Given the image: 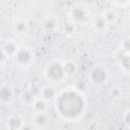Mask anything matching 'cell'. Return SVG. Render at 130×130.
Returning <instances> with one entry per match:
<instances>
[{"mask_svg": "<svg viewBox=\"0 0 130 130\" xmlns=\"http://www.w3.org/2000/svg\"><path fill=\"white\" fill-rule=\"evenodd\" d=\"M20 46H18V44L14 41V40H6L5 42H3L2 46H1V53L7 57L8 59H13L16 55V53L18 52Z\"/></svg>", "mask_w": 130, "mask_h": 130, "instance_id": "cell-6", "label": "cell"}, {"mask_svg": "<svg viewBox=\"0 0 130 130\" xmlns=\"http://www.w3.org/2000/svg\"><path fill=\"white\" fill-rule=\"evenodd\" d=\"M68 18L71 21H73L76 25L84 24L89 19V11L85 6L80 4H75L69 8Z\"/></svg>", "mask_w": 130, "mask_h": 130, "instance_id": "cell-5", "label": "cell"}, {"mask_svg": "<svg viewBox=\"0 0 130 130\" xmlns=\"http://www.w3.org/2000/svg\"><path fill=\"white\" fill-rule=\"evenodd\" d=\"M35 58H36L35 52L30 47L21 46L18 52L16 53L15 57L13 58V61L17 67L26 69V68H29L34 64Z\"/></svg>", "mask_w": 130, "mask_h": 130, "instance_id": "cell-4", "label": "cell"}, {"mask_svg": "<svg viewBox=\"0 0 130 130\" xmlns=\"http://www.w3.org/2000/svg\"><path fill=\"white\" fill-rule=\"evenodd\" d=\"M112 3L117 8H126L130 5V0H112Z\"/></svg>", "mask_w": 130, "mask_h": 130, "instance_id": "cell-22", "label": "cell"}, {"mask_svg": "<svg viewBox=\"0 0 130 130\" xmlns=\"http://www.w3.org/2000/svg\"><path fill=\"white\" fill-rule=\"evenodd\" d=\"M122 122L127 128H130V109H128L124 112V114L122 116Z\"/></svg>", "mask_w": 130, "mask_h": 130, "instance_id": "cell-23", "label": "cell"}, {"mask_svg": "<svg viewBox=\"0 0 130 130\" xmlns=\"http://www.w3.org/2000/svg\"><path fill=\"white\" fill-rule=\"evenodd\" d=\"M29 25L28 21L24 17H15L12 21V29L18 36L26 35L28 31Z\"/></svg>", "mask_w": 130, "mask_h": 130, "instance_id": "cell-9", "label": "cell"}, {"mask_svg": "<svg viewBox=\"0 0 130 130\" xmlns=\"http://www.w3.org/2000/svg\"><path fill=\"white\" fill-rule=\"evenodd\" d=\"M55 112L65 122H76L83 118L87 109V99L76 86H66L57 92L53 101Z\"/></svg>", "mask_w": 130, "mask_h": 130, "instance_id": "cell-1", "label": "cell"}, {"mask_svg": "<svg viewBox=\"0 0 130 130\" xmlns=\"http://www.w3.org/2000/svg\"><path fill=\"white\" fill-rule=\"evenodd\" d=\"M109 93H110L111 98L116 99V100L120 99V98L123 95L122 88H121V87H119V86H113V87L110 89V92H109Z\"/></svg>", "mask_w": 130, "mask_h": 130, "instance_id": "cell-21", "label": "cell"}, {"mask_svg": "<svg viewBox=\"0 0 130 130\" xmlns=\"http://www.w3.org/2000/svg\"><path fill=\"white\" fill-rule=\"evenodd\" d=\"M120 50L123 53H130V37H127L122 40L120 44Z\"/></svg>", "mask_w": 130, "mask_h": 130, "instance_id": "cell-20", "label": "cell"}, {"mask_svg": "<svg viewBox=\"0 0 130 130\" xmlns=\"http://www.w3.org/2000/svg\"><path fill=\"white\" fill-rule=\"evenodd\" d=\"M37 96L32 93L31 90H24L21 92V95H20V100L21 102L24 104V105H27V106H31L32 102L35 101Z\"/></svg>", "mask_w": 130, "mask_h": 130, "instance_id": "cell-19", "label": "cell"}, {"mask_svg": "<svg viewBox=\"0 0 130 130\" xmlns=\"http://www.w3.org/2000/svg\"><path fill=\"white\" fill-rule=\"evenodd\" d=\"M24 124H25V122L21 115L11 114L8 116V118L5 122V127L8 130H22Z\"/></svg>", "mask_w": 130, "mask_h": 130, "instance_id": "cell-7", "label": "cell"}, {"mask_svg": "<svg viewBox=\"0 0 130 130\" xmlns=\"http://www.w3.org/2000/svg\"><path fill=\"white\" fill-rule=\"evenodd\" d=\"M76 24L71 21L69 18H67L66 20H64V22L62 23L61 25V29H62V32L65 35V36H68V37H71L75 34L76 31Z\"/></svg>", "mask_w": 130, "mask_h": 130, "instance_id": "cell-17", "label": "cell"}, {"mask_svg": "<svg viewBox=\"0 0 130 130\" xmlns=\"http://www.w3.org/2000/svg\"><path fill=\"white\" fill-rule=\"evenodd\" d=\"M110 78V73L108 67L103 63L93 64L87 74L88 82L94 87H102L107 84Z\"/></svg>", "mask_w": 130, "mask_h": 130, "instance_id": "cell-3", "label": "cell"}, {"mask_svg": "<svg viewBox=\"0 0 130 130\" xmlns=\"http://www.w3.org/2000/svg\"><path fill=\"white\" fill-rule=\"evenodd\" d=\"M43 28L46 30V31H49V32H52L54 31L57 26H58V19L54 16V15H49L47 16L44 21H43Z\"/></svg>", "mask_w": 130, "mask_h": 130, "instance_id": "cell-16", "label": "cell"}, {"mask_svg": "<svg viewBox=\"0 0 130 130\" xmlns=\"http://www.w3.org/2000/svg\"><path fill=\"white\" fill-rule=\"evenodd\" d=\"M103 16H104V18L107 20V22L109 24H113L118 20V13L113 8L106 9L104 11V13H103Z\"/></svg>", "mask_w": 130, "mask_h": 130, "instance_id": "cell-18", "label": "cell"}, {"mask_svg": "<svg viewBox=\"0 0 130 130\" xmlns=\"http://www.w3.org/2000/svg\"><path fill=\"white\" fill-rule=\"evenodd\" d=\"M118 64L120 69L125 73L130 75V53H123L118 59Z\"/></svg>", "mask_w": 130, "mask_h": 130, "instance_id": "cell-15", "label": "cell"}, {"mask_svg": "<svg viewBox=\"0 0 130 130\" xmlns=\"http://www.w3.org/2000/svg\"><path fill=\"white\" fill-rule=\"evenodd\" d=\"M109 25H110V24H109V23L107 22V20L104 18L103 14H102V15H99V16H96V17H94V18L92 19V22H91L92 28H93L95 31H98V32H104L105 30H107V28H108Z\"/></svg>", "mask_w": 130, "mask_h": 130, "instance_id": "cell-13", "label": "cell"}, {"mask_svg": "<svg viewBox=\"0 0 130 130\" xmlns=\"http://www.w3.org/2000/svg\"><path fill=\"white\" fill-rule=\"evenodd\" d=\"M15 99L14 88L8 83H2L0 88V101L2 104L10 105Z\"/></svg>", "mask_w": 130, "mask_h": 130, "instance_id": "cell-8", "label": "cell"}, {"mask_svg": "<svg viewBox=\"0 0 130 130\" xmlns=\"http://www.w3.org/2000/svg\"><path fill=\"white\" fill-rule=\"evenodd\" d=\"M31 123L35 128H45L50 123V116L47 114V112L35 113L31 118Z\"/></svg>", "mask_w": 130, "mask_h": 130, "instance_id": "cell-10", "label": "cell"}, {"mask_svg": "<svg viewBox=\"0 0 130 130\" xmlns=\"http://www.w3.org/2000/svg\"><path fill=\"white\" fill-rule=\"evenodd\" d=\"M44 77L51 84H61L67 78L64 72L63 61L60 59L50 60L44 68Z\"/></svg>", "mask_w": 130, "mask_h": 130, "instance_id": "cell-2", "label": "cell"}, {"mask_svg": "<svg viewBox=\"0 0 130 130\" xmlns=\"http://www.w3.org/2000/svg\"><path fill=\"white\" fill-rule=\"evenodd\" d=\"M57 92H58V91H57L56 87L54 86V84L49 83V84L44 85V86L40 89V96L43 98V99H45V100L48 101V102H53L54 99H55L56 95H57Z\"/></svg>", "mask_w": 130, "mask_h": 130, "instance_id": "cell-11", "label": "cell"}, {"mask_svg": "<svg viewBox=\"0 0 130 130\" xmlns=\"http://www.w3.org/2000/svg\"><path fill=\"white\" fill-rule=\"evenodd\" d=\"M48 104L49 102L46 101L45 99L41 96H37L30 107L35 113H44V112H47L48 110Z\"/></svg>", "mask_w": 130, "mask_h": 130, "instance_id": "cell-14", "label": "cell"}, {"mask_svg": "<svg viewBox=\"0 0 130 130\" xmlns=\"http://www.w3.org/2000/svg\"><path fill=\"white\" fill-rule=\"evenodd\" d=\"M63 67H64V72L67 78H71L75 76L78 71V64L73 59H67L63 61Z\"/></svg>", "mask_w": 130, "mask_h": 130, "instance_id": "cell-12", "label": "cell"}]
</instances>
